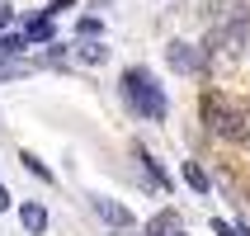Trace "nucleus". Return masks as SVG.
Returning <instances> with one entry per match:
<instances>
[{"mask_svg": "<svg viewBox=\"0 0 250 236\" xmlns=\"http://www.w3.org/2000/svg\"><path fill=\"white\" fill-rule=\"evenodd\" d=\"M123 104L132 113H137L142 123H166V113H170V99L166 90H161V81H156L146 66H127L123 71Z\"/></svg>", "mask_w": 250, "mask_h": 236, "instance_id": "1", "label": "nucleus"}, {"mask_svg": "<svg viewBox=\"0 0 250 236\" xmlns=\"http://www.w3.org/2000/svg\"><path fill=\"white\" fill-rule=\"evenodd\" d=\"M184 184H189L198 198L212 194V180H208V170H203V161H184Z\"/></svg>", "mask_w": 250, "mask_h": 236, "instance_id": "8", "label": "nucleus"}, {"mask_svg": "<svg viewBox=\"0 0 250 236\" xmlns=\"http://www.w3.org/2000/svg\"><path fill=\"white\" fill-rule=\"evenodd\" d=\"M198 109H203V123H208L212 132H217V137H227V142H246V113H241V109H236V104H231L227 95L208 90Z\"/></svg>", "mask_w": 250, "mask_h": 236, "instance_id": "2", "label": "nucleus"}, {"mask_svg": "<svg viewBox=\"0 0 250 236\" xmlns=\"http://www.w3.org/2000/svg\"><path fill=\"white\" fill-rule=\"evenodd\" d=\"M170 232H180V227H175V213H161V217L146 222V236H170Z\"/></svg>", "mask_w": 250, "mask_h": 236, "instance_id": "13", "label": "nucleus"}, {"mask_svg": "<svg viewBox=\"0 0 250 236\" xmlns=\"http://www.w3.org/2000/svg\"><path fill=\"white\" fill-rule=\"evenodd\" d=\"M24 47H33L24 33H5L0 28V57H24Z\"/></svg>", "mask_w": 250, "mask_h": 236, "instance_id": "11", "label": "nucleus"}, {"mask_svg": "<svg viewBox=\"0 0 250 236\" xmlns=\"http://www.w3.org/2000/svg\"><path fill=\"white\" fill-rule=\"evenodd\" d=\"M24 38H28V43H52V38H57L52 14H38V19H28V24H24Z\"/></svg>", "mask_w": 250, "mask_h": 236, "instance_id": "9", "label": "nucleus"}, {"mask_svg": "<svg viewBox=\"0 0 250 236\" xmlns=\"http://www.w3.org/2000/svg\"><path fill=\"white\" fill-rule=\"evenodd\" d=\"M76 57H81V62H90V66H99V62H109V47H104L99 38H90V43L81 38V47H76Z\"/></svg>", "mask_w": 250, "mask_h": 236, "instance_id": "10", "label": "nucleus"}, {"mask_svg": "<svg viewBox=\"0 0 250 236\" xmlns=\"http://www.w3.org/2000/svg\"><path fill=\"white\" fill-rule=\"evenodd\" d=\"M90 208H95L109 227H132V208H127V203H113V198H104V194H90Z\"/></svg>", "mask_w": 250, "mask_h": 236, "instance_id": "5", "label": "nucleus"}, {"mask_svg": "<svg viewBox=\"0 0 250 236\" xmlns=\"http://www.w3.org/2000/svg\"><path fill=\"white\" fill-rule=\"evenodd\" d=\"M113 236H146V232H132V227H113Z\"/></svg>", "mask_w": 250, "mask_h": 236, "instance_id": "18", "label": "nucleus"}, {"mask_svg": "<svg viewBox=\"0 0 250 236\" xmlns=\"http://www.w3.org/2000/svg\"><path fill=\"white\" fill-rule=\"evenodd\" d=\"M170 236H184V232H170Z\"/></svg>", "mask_w": 250, "mask_h": 236, "instance_id": "19", "label": "nucleus"}, {"mask_svg": "<svg viewBox=\"0 0 250 236\" xmlns=\"http://www.w3.org/2000/svg\"><path fill=\"white\" fill-rule=\"evenodd\" d=\"M246 33H250V14H246V5H222V14H217V28H212V38H208V47L241 57V52H246Z\"/></svg>", "mask_w": 250, "mask_h": 236, "instance_id": "3", "label": "nucleus"}, {"mask_svg": "<svg viewBox=\"0 0 250 236\" xmlns=\"http://www.w3.org/2000/svg\"><path fill=\"white\" fill-rule=\"evenodd\" d=\"M0 213H10V189L0 184Z\"/></svg>", "mask_w": 250, "mask_h": 236, "instance_id": "17", "label": "nucleus"}, {"mask_svg": "<svg viewBox=\"0 0 250 236\" xmlns=\"http://www.w3.org/2000/svg\"><path fill=\"white\" fill-rule=\"evenodd\" d=\"M66 10H76V0H52L42 14H52V19H57V14H66Z\"/></svg>", "mask_w": 250, "mask_h": 236, "instance_id": "15", "label": "nucleus"}, {"mask_svg": "<svg viewBox=\"0 0 250 236\" xmlns=\"http://www.w3.org/2000/svg\"><path fill=\"white\" fill-rule=\"evenodd\" d=\"M19 161H24V170L33 175V180H47V184H52V170H47V161H38L33 151H19Z\"/></svg>", "mask_w": 250, "mask_h": 236, "instance_id": "12", "label": "nucleus"}, {"mask_svg": "<svg viewBox=\"0 0 250 236\" xmlns=\"http://www.w3.org/2000/svg\"><path fill=\"white\" fill-rule=\"evenodd\" d=\"M132 156H137V161H142V170H146V180H151L156 189H161V194H170V189H175V180H170L166 170H161V161H156V156L146 151L142 142H137V147H132Z\"/></svg>", "mask_w": 250, "mask_h": 236, "instance_id": "6", "label": "nucleus"}, {"mask_svg": "<svg viewBox=\"0 0 250 236\" xmlns=\"http://www.w3.org/2000/svg\"><path fill=\"white\" fill-rule=\"evenodd\" d=\"M10 19H14V5H5V0H0V28H10Z\"/></svg>", "mask_w": 250, "mask_h": 236, "instance_id": "16", "label": "nucleus"}, {"mask_svg": "<svg viewBox=\"0 0 250 236\" xmlns=\"http://www.w3.org/2000/svg\"><path fill=\"white\" fill-rule=\"evenodd\" d=\"M76 33H81V38H99V33H104V24H99L95 14H81V24H76Z\"/></svg>", "mask_w": 250, "mask_h": 236, "instance_id": "14", "label": "nucleus"}, {"mask_svg": "<svg viewBox=\"0 0 250 236\" xmlns=\"http://www.w3.org/2000/svg\"><path fill=\"white\" fill-rule=\"evenodd\" d=\"M166 62H170V71H180V76H208V47H198V43L175 38L166 47Z\"/></svg>", "mask_w": 250, "mask_h": 236, "instance_id": "4", "label": "nucleus"}, {"mask_svg": "<svg viewBox=\"0 0 250 236\" xmlns=\"http://www.w3.org/2000/svg\"><path fill=\"white\" fill-rule=\"evenodd\" d=\"M19 222H24L28 236H47V208L28 198V203H19Z\"/></svg>", "mask_w": 250, "mask_h": 236, "instance_id": "7", "label": "nucleus"}]
</instances>
